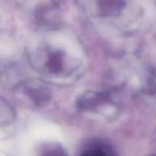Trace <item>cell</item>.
Returning a JSON list of instances; mask_svg holds the SVG:
<instances>
[{"label": "cell", "mask_w": 156, "mask_h": 156, "mask_svg": "<svg viewBox=\"0 0 156 156\" xmlns=\"http://www.w3.org/2000/svg\"><path fill=\"white\" fill-rule=\"evenodd\" d=\"M82 156H110L107 152L101 149H91V150L85 152Z\"/></svg>", "instance_id": "cell-1"}]
</instances>
